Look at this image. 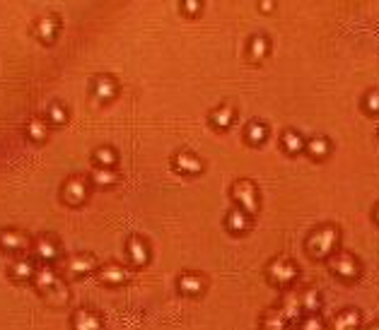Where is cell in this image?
I'll use <instances>...</instances> for the list:
<instances>
[{
    "instance_id": "39",
    "label": "cell",
    "mask_w": 379,
    "mask_h": 330,
    "mask_svg": "<svg viewBox=\"0 0 379 330\" xmlns=\"http://www.w3.org/2000/svg\"><path fill=\"white\" fill-rule=\"evenodd\" d=\"M377 140H379V130H377Z\"/></svg>"
},
{
    "instance_id": "35",
    "label": "cell",
    "mask_w": 379,
    "mask_h": 330,
    "mask_svg": "<svg viewBox=\"0 0 379 330\" xmlns=\"http://www.w3.org/2000/svg\"><path fill=\"white\" fill-rule=\"evenodd\" d=\"M181 10H184L186 17H199V15L203 12V3H201V0H184Z\"/></svg>"
},
{
    "instance_id": "24",
    "label": "cell",
    "mask_w": 379,
    "mask_h": 330,
    "mask_svg": "<svg viewBox=\"0 0 379 330\" xmlns=\"http://www.w3.org/2000/svg\"><path fill=\"white\" fill-rule=\"evenodd\" d=\"M119 92V85H116V80L111 78V75H99V78H94L92 82V94L97 96L99 101H111Z\"/></svg>"
},
{
    "instance_id": "15",
    "label": "cell",
    "mask_w": 379,
    "mask_h": 330,
    "mask_svg": "<svg viewBox=\"0 0 379 330\" xmlns=\"http://www.w3.org/2000/svg\"><path fill=\"white\" fill-rule=\"evenodd\" d=\"M65 270H68L73 277H83V275H90V272L99 270V263L92 253H75V256L68 258Z\"/></svg>"
},
{
    "instance_id": "11",
    "label": "cell",
    "mask_w": 379,
    "mask_h": 330,
    "mask_svg": "<svg viewBox=\"0 0 379 330\" xmlns=\"http://www.w3.org/2000/svg\"><path fill=\"white\" fill-rule=\"evenodd\" d=\"M225 227L230 234L244 236V234H249L251 227H254V217H251L249 212L239 210V207H230L225 215Z\"/></svg>"
},
{
    "instance_id": "1",
    "label": "cell",
    "mask_w": 379,
    "mask_h": 330,
    "mask_svg": "<svg viewBox=\"0 0 379 330\" xmlns=\"http://www.w3.org/2000/svg\"><path fill=\"white\" fill-rule=\"evenodd\" d=\"M307 256L314 261H328L341 248V229L338 225H319L307 234Z\"/></svg>"
},
{
    "instance_id": "7",
    "label": "cell",
    "mask_w": 379,
    "mask_h": 330,
    "mask_svg": "<svg viewBox=\"0 0 379 330\" xmlns=\"http://www.w3.org/2000/svg\"><path fill=\"white\" fill-rule=\"evenodd\" d=\"M176 289H179V294H184V297H201V294L208 289V280H205V275H201V272L186 270L176 277Z\"/></svg>"
},
{
    "instance_id": "5",
    "label": "cell",
    "mask_w": 379,
    "mask_h": 330,
    "mask_svg": "<svg viewBox=\"0 0 379 330\" xmlns=\"http://www.w3.org/2000/svg\"><path fill=\"white\" fill-rule=\"evenodd\" d=\"M87 196H90V181L85 176H70V179H65L63 189H60V198L70 207L83 205L87 200Z\"/></svg>"
},
{
    "instance_id": "18",
    "label": "cell",
    "mask_w": 379,
    "mask_h": 330,
    "mask_svg": "<svg viewBox=\"0 0 379 330\" xmlns=\"http://www.w3.org/2000/svg\"><path fill=\"white\" fill-rule=\"evenodd\" d=\"M333 152V142L326 138V135H314V138L307 140L305 145V155L310 157L312 162H324L331 157Z\"/></svg>"
},
{
    "instance_id": "19",
    "label": "cell",
    "mask_w": 379,
    "mask_h": 330,
    "mask_svg": "<svg viewBox=\"0 0 379 330\" xmlns=\"http://www.w3.org/2000/svg\"><path fill=\"white\" fill-rule=\"evenodd\" d=\"M269 138H271V128H269V123H264L261 119H251L249 123L244 125V142L246 145L261 147Z\"/></svg>"
},
{
    "instance_id": "36",
    "label": "cell",
    "mask_w": 379,
    "mask_h": 330,
    "mask_svg": "<svg viewBox=\"0 0 379 330\" xmlns=\"http://www.w3.org/2000/svg\"><path fill=\"white\" fill-rule=\"evenodd\" d=\"M259 10H264V12H271V10H276V3H259Z\"/></svg>"
},
{
    "instance_id": "14",
    "label": "cell",
    "mask_w": 379,
    "mask_h": 330,
    "mask_svg": "<svg viewBox=\"0 0 379 330\" xmlns=\"http://www.w3.org/2000/svg\"><path fill=\"white\" fill-rule=\"evenodd\" d=\"M32 246L29 236L19 229H0V248L5 253H22Z\"/></svg>"
},
{
    "instance_id": "6",
    "label": "cell",
    "mask_w": 379,
    "mask_h": 330,
    "mask_svg": "<svg viewBox=\"0 0 379 330\" xmlns=\"http://www.w3.org/2000/svg\"><path fill=\"white\" fill-rule=\"evenodd\" d=\"M171 169L181 176H199L205 171V162L189 150H179L171 155Z\"/></svg>"
},
{
    "instance_id": "3",
    "label": "cell",
    "mask_w": 379,
    "mask_h": 330,
    "mask_svg": "<svg viewBox=\"0 0 379 330\" xmlns=\"http://www.w3.org/2000/svg\"><path fill=\"white\" fill-rule=\"evenodd\" d=\"M230 196H232V200H235V207L249 212L251 217L259 215L261 193H259V186H256L251 179H237L230 189Z\"/></svg>"
},
{
    "instance_id": "25",
    "label": "cell",
    "mask_w": 379,
    "mask_h": 330,
    "mask_svg": "<svg viewBox=\"0 0 379 330\" xmlns=\"http://www.w3.org/2000/svg\"><path fill=\"white\" fill-rule=\"evenodd\" d=\"M300 304H302V313L305 316H314L321 311V292L317 287H305L300 292Z\"/></svg>"
},
{
    "instance_id": "20",
    "label": "cell",
    "mask_w": 379,
    "mask_h": 330,
    "mask_svg": "<svg viewBox=\"0 0 379 330\" xmlns=\"http://www.w3.org/2000/svg\"><path fill=\"white\" fill-rule=\"evenodd\" d=\"M331 330H360L362 326V313L357 309H343L331 318Z\"/></svg>"
},
{
    "instance_id": "26",
    "label": "cell",
    "mask_w": 379,
    "mask_h": 330,
    "mask_svg": "<svg viewBox=\"0 0 379 330\" xmlns=\"http://www.w3.org/2000/svg\"><path fill=\"white\" fill-rule=\"evenodd\" d=\"M37 268L39 266H34V261H29V258H19V261H15L12 266H10V277H12L15 282H32Z\"/></svg>"
},
{
    "instance_id": "34",
    "label": "cell",
    "mask_w": 379,
    "mask_h": 330,
    "mask_svg": "<svg viewBox=\"0 0 379 330\" xmlns=\"http://www.w3.org/2000/svg\"><path fill=\"white\" fill-rule=\"evenodd\" d=\"M297 330H326L324 321L319 318V313H314V316H305L300 323H295Z\"/></svg>"
},
{
    "instance_id": "8",
    "label": "cell",
    "mask_w": 379,
    "mask_h": 330,
    "mask_svg": "<svg viewBox=\"0 0 379 330\" xmlns=\"http://www.w3.org/2000/svg\"><path fill=\"white\" fill-rule=\"evenodd\" d=\"M32 248H34L37 261H42L44 266H51V263L58 261V256H60V243L56 241V236H51V234L37 236L32 243Z\"/></svg>"
},
{
    "instance_id": "4",
    "label": "cell",
    "mask_w": 379,
    "mask_h": 330,
    "mask_svg": "<svg viewBox=\"0 0 379 330\" xmlns=\"http://www.w3.org/2000/svg\"><path fill=\"white\" fill-rule=\"evenodd\" d=\"M266 277L280 289H290L300 280V266L287 256H276L266 268Z\"/></svg>"
},
{
    "instance_id": "16",
    "label": "cell",
    "mask_w": 379,
    "mask_h": 330,
    "mask_svg": "<svg viewBox=\"0 0 379 330\" xmlns=\"http://www.w3.org/2000/svg\"><path fill=\"white\" fill-rule=\"evenodd\" d=\"M208 121H210V125H213L215 130L232 128V125H235V121H237V106L232 104V101H225V104H220L217 109L210 111Z\"/></svg>"
},
{
    "instance_id": "23",
    "label": "cell",
    "mask_w": 379,
    "mask_h": 330,
    "mask_svg": "<svg viewBox=\"0 0 379 330\" xmlns=\"http://www.w3.org/2000/svg\"><path fill=\"white\" fill-rule=\"evenodd\" d=\"M283 311V316L287 318V321L295 326V323H300L302 321V304H300V294H295V292H287L285 297H283V302H280V306H278Z\"/></svg>"
},
{
    "instance_id": "9",
    "label": "cell",
    "mask_w": 379,
    "mask_h": 330,
    "mask_svg": "<svg viewBox=\"0 0 379 330\" xmlns=\"http://www.w3.org/2000/svg\"><path fill=\"white\" fill-rule=\"evenodd\" d=\"M97 277L107 287H121V284H126L133 277V272L126 266H121V263H104V266H99Z\"/></svg>"
},
{
    "instance_id": "22",
    "label": "cell",
    "mask_w": 379,
    "mask_h": 330,
    "mask_svg": "<svg viewBox=\"0 0 379 330\" xmlns=\"http://www.w3.org/2000/svg\"><path fill=\"white\" fill-rule=\"evenodd\" d=\"M305 145H307V140H305V135H302L300 130H295V128H285V130H283L280 147L285 150L287 157L302 155V152H305Z\"/></svg>"
},
{
    "instance_id": "2",
    "label": "cell",
    "mask_w": 379,
    "mask_h": 330,
    "mask_svg": "<svg viewBox=\"0 0 379 330\" xmlns=\"http://www.w3.org/2000/svg\"><path fill=\"white\" fill-rule=\"evenodd\" d=\"M326 263H328V270L343 282H355V280H360V275H362L360 258H357L355 253L346 251V248H338Z\"/></svg>"
},
{
    "instance_id": "10",
    "label": "cell",
    "mask_w": 379,
    "mask_h": 330,
    "mask_svg": "<svg viewBox=\"0 0 379 330\" xmlns=\"http://www.w3.org/2000/svg\"><path fill=\"white\" fill-rule=\"evenodd\" d=\"M126 256H128L130 266H135V268L148 266L150 258H153V253H150V243L138 234L128 236V241H126Z\"/></svg>"
},
{
    "instance_id": "29",
    "label": "cell",
    "mask_w": 379,
    "mask_h": 330,
    "mask_svg": "<svg viewBox=\"0 0 379 330\" xmlns=\"http://www.w3.org/2000/svg\"><path fill=\"white\" fill-rule=\"evenodd\" d=\"M92 159H94V164H97L99 169H114L116 162H119V155H116V150L111 145H102V147L94 150Z\"/></svg>"
},
{
    "instance_id": "37",
    "label": "cell",
    "mask_w": 379,
    "mask_h": 330,
    "mask_svg": "<svg viewBox=\"0 0 379 330\" xmlns=\"http://www.w3.org/2000/svg\"><path fill=\"white\" fill-rule=\"evenodd\" d=\"M372 220H375V225H379V200H377V205L372 207Z\"/></svg>"
},
{
    "instance_id": "13",
    "label": "cell",
    "mask_w": 379,
    "mask_h": 330,
    "mask_svg": "<svg viewBox=\"0 0 379 330\" xmlns=\"http://www.w3.org/2000/svg\"><path fill=\"white\" fill-rule=\"evenodd\" d=\"M60 282L63 280H60L58 270H56L53 266H39L37 272H34V280H32V284L37 287V292L42 294V297H47V294L58 287Z\"/></svg>"
},
{
    "instance_id": "31",
    "label": "cell",
    "mask_w": 379,
    "mask_h": 330,
    "mask_svg": "<svg viewBox=\"0 0 379 330\" xmlns=\"http://www.w3.org/2000/svg\"><path fill=\"white\" fill-rule=\"evenodd\" d=\"M360 106L367 116H377L379 114V89H367L360 99Z\"/></svg>"
},
{
    "instance_id": "17",
    "label": "cell",
    "mask_w": 379,
    "mask_h": 330,
    "mask_svg": "<svg viewBox=\"0 0 379 330\" xmlns=\"http://www.w3.org/2000/svg\"><path fill=\"white\" fill-rule=\"evenodd\" d=\"M73 330H102V316H99L94 309H90V306H80V309H75V313H73Z\"/></svg>"
},
{
    "instance_id": "33",
    "label": "cell",
    "mask_w": 379,
    "mask_h": 330,
    "mask_svg": "<svg viewBox=\"0 0 379 330\" xmlns=\"http://www.w3.org/2000/svg\"><path fill=\"white\" fill-rule=\"evenodd\" d=\"M47 119L51 121L53 125H63L65 121H68V111H65V106L60 104V101H53L47 111Z\"/></svg>"
},
{
    "instance_id": "27",
    "label": "cell",
    "mask_w": 379,
    "mask_h": 330,
    "mask_svg": "<svg viewBox=\"0 0 379 330\" xmlns=\"http://www.w3.org/2000/svg\"><path fill=\"white\" fill-rule=\"evenodd\" d=\"M261 330H292V323L283 316L280 309L273 306L261 316Z\"/></svg>"
},
{
    "instance_id": "38",
    "label": "cell",
    "mask_w": 379,
    "mask_h": 330,
    "mask_svg": "<svg viewBox=\"0 0 379 330\" xmlns=\"http://www.w3.org/2000/svg\"><path fill=\"white\" fill-rule=\"evenodd\" d=\"M365 330H379V318H377V321H372Z\"/></svg>"
},
{
    "instance_id": "28",
    "label": "cell",
    "mask_w": 379,
    "mask_h": 330,
    "mask_svg": "<svg viewBox=\"0 0 379 330\" xmlns=\"http://www.w3.org/2000/svg\"><path fill=\"white\" fill-rule=\"evenodd\" d=\"M90 184L94 186V189H111V186L119 184V174H116V169H94L92 174H90Z\"/></svg>"
},
{
    "instance_id": "12",
    "label": "cell",
    "mask_w": 379,
    "mask_h": 330,
    "mask_svg": "<svg viewBox=\"0 0 379 330\" xmlns=\"http://www.w3.org/2000/svg\"><path fill=\"white\" fill-rule=\"evenodd\" d=\"M271 55V39L264 32L251 34L249 42H246V60L251 65H261Z\"/></svg>"
},
{
    "instance_id": "32",
    "label": "cell",
    "mask_w": 379,
    "mask_h": 330,
    "mask_svg": "<svg viewBox=\"0 0 379 330\" xmlns=\"http://www.w3.org/2000/svg\"><path fill=\"white\" fill-rule=\"evenodd\" d=\"M44 299H47L49 304H53V306H60V304H68V299H70V289H68V284L60 282L58 287L51 289V292H49Z\"/></svg>"
},
{
    "instance_id": "30",
    "label": "cell",
    "mask_w": 379,
    "mask_h": 330,
    "mask_svg": "<svg viewBox=\"0 0 379 330\" xmlns=\"http://www.w3.org/2000/svg\"><path fill=\"white\" fill-rule=\"evenodd\" d=\"M27 135H29V140H34V142H42V140H47L49 138V121H44V119H32L27 123Z\"/></svg>"
},
{
    "instance_id": "21",
    "label": "cell",
    "mask_w": 379,
    "mask_h": 330,
    "mask_svg": "<svg viewBox=\"0 0 379 330\" xmlns=\"http://www.w3.org/2000/svg\"><path fill=\"white\" fill-rule=\"evenodd\" d=\"M58 17L56 15H44V17L37 19V24H34V34H37L39 42L44 44H51L56 37H58Z\"/></svg>"
}]
</instances>
